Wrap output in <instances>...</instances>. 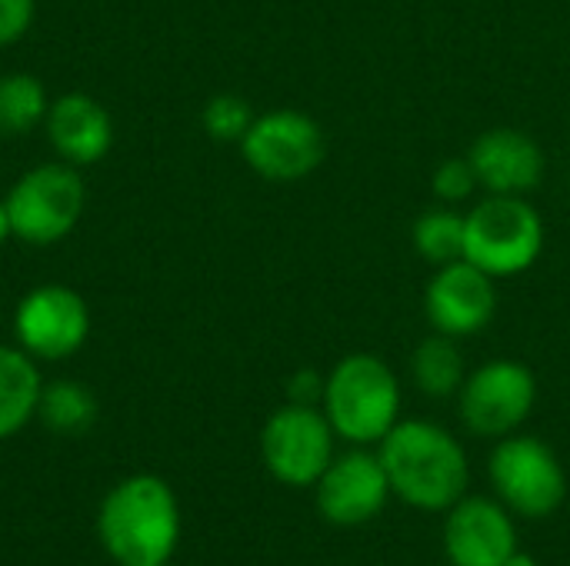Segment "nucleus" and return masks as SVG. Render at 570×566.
I'll use <instances>...</instances> for the list:
<instances>
[{
    "label": "nucleus",
    "mask_w": 570,
    "mask_h": 566,
    "mask_svg": "<svg viewBox=\"0 0 570 566\" xmlns=\"http://www.w3.org/2000/svg\"><path fill=\"white\" fill-rule=\"evenodd\" d=\"M444 550L451 566H504L518 550V530L504 504L461 497L444 520Z\"/></svg>",
    "instance_id": "nucleus-14"
},
{
    "label": "nucleus",
    "mask_w": 570,
    "mask_h": 566,
    "mask_svg": "<svg viewBox=\"0 0 570 566\" xmlns=\"http://www.w3.org/2000/svg\"><path fill=\"white\" fill-rule=\"evenodd\" d=\"M431 190H434V197H438L441 203L458 207V203L471 200L481 187H478V177H474V167H471L468 157H448V160H441V163L434 167V173H431Z\"/></svg>",
    "instance_id": "nucleus-22"
},
{
    "label": "nucleus",
    "mask_w": 570,
    "mask_h": 566,
    "mask_svg": "<svg viewBox=\"0 0 570 566\" xmlns=\"http://www.w3.org/2000/svg\"><path fill=\"white\" fill-rule=\"evenodd\" d=\"M411 377H414L417 390L428 397H438V400L454 397L468 380V360H464L458 340L444 337V334L424 337L411 357Z\"/></svg>",
    "instance_id": "nucleus-17"
},
{
    "label": "nucleus",
    "mask_w": 570,
    "mask_h": 566,
    "mask_svg": "<svg viewBox=\"0 0 570 566\" xmlns=\"http://www.w3.org/2000/svg\"><path fill=\"white\" fill-rule=\"evenodd\" d=\"M321 410L347 444H381L401 420L397 374L377 354H347L324 377Z\"/></svg>",
    "instance_id": "nucleus-3"
},
{
    "label": "nucleus",
    "mask_w": 570,
    "mask_h": 566,
    "mask_svg": "<svg viewBox=\"0 0 570 566\" xmlns=\"http://www.w3.org/2000/svg\"><path fill=\"white\" fill-rule=\"evenodd\" d=\"M254 107L237 97V93H217L204 103V113H200V123L204 130L217 140V143H240L244 133L250 130L254 123Z\"/></svg>",
    "instance_id": "nucleus-21"
},
{
    "label": "nucleus",
    "mask_w": 570,
    "mask_h": 566,
    "mask_svg": "<svg viewBox=\"0 0 570 566\" xmlns=\"http://www.w3.org/2000/svg\"><path fill=\"white\" fill-rule=\"evenodd\" d=\"M538 404V377L521 360H491L468 374L458 390V410L478 437H511Z\"/></svg>",
    "instance_id": "nucleus-9"
},
{
    "label": "nucleus",
    "mask_w": 570,
    "mask_h": 566,
    "mask_svg": "<svg viewBox=\"0 0 570 566\" xmlns=\"http://www.w3.org/2000/svg\"><path fill=\"white\" fill-rule=\"evenodd\" d=\"M544 254V220L528 197L488 193L468 210L464 260L494 280L518 277Z\"/></svg>",
    "instance_id": "nucleus-4"
},
{
    "label": "nucleus",
    "mask_w": 570,
    "mask_h": 566,
    "mask_svg": "<svg viewBox=\"0 0 570 566\" xmlns=\"http://www.w3.org/2000/svg\"><path fill=\"white\" fill-rule=\"evenodd\" d=\"M7 237H13V230H10V214H7V203L0 200V247L7 244Z\"/></svg>",
    "instance_id": "nucleus-25"
},
{
    "label": "nucleus",
    "mask_w": 570,
    "mask_h": 566,
    "mask_svg": "<svg viewBox=\"0 0 570 566\" xmlns=\"http://www.w3.org/2000/svg\"><path fill=\"white\" fill-rule=\"evenodd\" d=\"M488 474L501 504L518 517H551L568 497V474L558 454L528 434L501 437L488 460Z\"/></svg>",
    "instance_id": "nucleus-6"
},
{
    "label": "nucleus",
    "mask_w": 570,
    "mask_h": 566,
    "mask_svg": "<svg viewBox=\"0 0 570 566\" xmlns=\"http://www.w3.org/2000/svg\"><path fill=\"white\" fill-rule=\"evenodd\" d=\"M391 494L414 510H451L471 480L458 437L431 420H397L377 450Z\"/></svg>",
    "instance_id": "nucleus-1"
},
{
    "label": "nucleus",
    "mask_w": 570,
    "mask_h": 566,
    "mask_svg": "<svg viewBox=\"0 0 570 566\" xmlns=\"http://www.w3.org/2000/svg\"><path fill=\"white\" fill-rule=\"evenodd\" d=\"M37 417L53 434H83L97 420V397L77 380H53L40 390Z\"/></svg>",
    "instance_id": "nucleus-19"
},
{
    "label": "nucleus",
    "mask_w": 570,
    "mask_h": 566,
    "mask_svg": "<svg viewBox=\"0 0 570 566\" xmlns=\"http://www.w3.org/2000/svg\"><path fill=\"white\" fill-rule=\"evenodd\" d=\"M287 397L291 404H307V407H321L324 400V377L317 370H297L287 384Z\"/></svg>",
    "instance_id": "nucleus-24"
},
{
    "label": "nucleus",
    "mask_w": 570,
    "mask_h": 566,
    "mask_svg": "<svg viewBox=\"0 0 570 566\" xmlns=\"http://www.w3.org/2000/svg\"><path fill=\"white\" fill-rule=\"evenodd\" d=\"M90 334V310L73 287L43 284L23 294L13 310V340L33 360H67Z\"/></svg>",
    "instance_id": "nucleus-10"
},
{
    "label": "nucleus",
    "mask_w": 570,
    "mask_h": 566,
    "mask_svg": "<svg viewBox=\"0 0 570 566\" xmlns=\"http://www.w3.org/2000/svg\"><path fill=\"white\" fill-rule=\"evenodd\" d=\"M40 390L37 360L17 344H0V440L20 434L37 417Z\"/></svg>",
    "instance_id": "nucleus-16"
},
{
    "label": "nucleus",
    "mask_w": 570,
    "mask_h": 566,
    "mask_svg": "<svg viewBox=\"0 0 570 566\" xmlns=\"http://www.w3.org/2000/svg\"><path fill=\"white\" fill-rule=\"evenodd\" d=\"M498 314V280L471 260L434 267L424 287V317L434 334L468 340L491 327Z\"/></svg>",
    "instance_id": "nucleus-11"
},
{
    "label": "nucleus",
    "mask_w": 570,
    "mask_h": 566,
    "mask_svg": "<svg viewBox=\"0 0 570 566\" xmlns=\"http://www.w3.org/2000/svg\"><path fill=\"white\" fill-rule=\"evenodd\" d=\"M468 160L474 167L478 187L484 193H501V197H528L531 190L541 187L548 173L544 147L528 130L518 127L484 130L471 143Z\"/></svg>",
    "instance_id": "nucleus-13"
},
{
    "label": "nucleus",
    "mask_w": 570,
    "mask_h": 566,
    "mask_svg": "<svg viewBox=\"0 0 570 566\" xmlns=\"http://www.w3.org/2000/svg\"><path fill=\"white\" fill-rule=\"evenodd\" d=\"M47 137L57 157L70 167H90L114 147V120L107 107L87 93H63L47 110Z\"/></svg>",
    "instance_id": "nucleus-15"
},
{
    "label": "nucleus",
    "mask_w": 570,
    "mask_h": 566,
    "mask_svg": "<svg viewBox=\"0 0 570 566\" xmlns=\"http://www.w3.org/2000/svg\"><path fill=\"white\" fill-rule=\"evenodd\" d=\"M504 566H538V560H534L531 554H524V550L518 547V550L511 554V560H508V564H504Z\"/></svg>",
    "instance_id": "nucleus-26"
},
{
    "label": "nucleus",
    "mask_w": 570,
    "mask_h": 566,
    "mask_svg": "<svg viewBox=\"0 0 570 566\" xmlns=\"http://www.w3.org/2000/svg\"><path fill=\"white\" fill-rule=\"evenodd\" d=\"M83 200V177L63 160L27 170L3 197L13 237L30 247H50L63 240L77 227Z\"/></svg>",
    "instance_id": "nucleus-5"
},
{
    "label": "nucleus",
    "mask_w": 570,
    "mask_h": 566,
    "mask_svg": "<svg viewBox=\"0 0 570 566\" xmlns=\"http://www.w3.org/2000/svg\"><path fill=\"white\" fill-rule=\"evenodd\" d=\"M37 3L33 0H0V47L17 43L33 23Z\"/></svg>",
    "instance_id": "nucleus-23"
},
{
    "label": "nucleus",
    "mask_w": 570,
    "mask_h": 566,
    "mask_svg": "<svg viewBox=\"0 0 570 566\" xmlns=\"http://www.w3.org/2000/svg\"><path fill=\"white\" fill-rule=\"evenodd\" d=\"M50 100L43 83L33 73H3L0 77V137H20L47 120Z\"/></svg>",
    "instance_id": "nucleus-20"
},
{
    "label": "nucleus",
    "mask_w": 570,
    "mask_h": 566,
    "mask_svg": "<svg viewBox=\"0 0 570 566\" xmlns=\"http://www.w3.org/2000/svg\"><path fill=\"white\" fill-rule=\"evenodd\" d=\"M464 227H468V214H461L458 207H451V203L431 207L411 227L414 250L431 267L464 260Z\"/></svg>",
    "instance_id": "nucleus-18"
},
{
    "label": "nucleus",
    "mask_w": 570,
    "mask_h": 566,
    "mask_svg": "<svg viewBox=\"0 0 570 566\" xmlns=\"http://www.w3.org/2000/svg\"><path fill=\"white\" fill-rule=\"evenodd\" d=\"M164 566H170V564H164Z\"/></svg>",
    "instance_id": "nucleus-27"
},
{
    "label": "nucleus",
    "mask_w": 570,
    "mask_h": 566,
    "mask_svg": "<svg viewBox=\"0 0 570 566\" xmlns=\"http://www.w3.org/2000/svg\"><path fill=\"white\" fill-rule=\"evenodd\" d=\"M334 437L321 407L287 404L274 410L261 430L264 467L287 487H314L334 460Z\"/></svg>",
    "instance_id": "nucleus-8"
},
{
    "label": "nucleus",
    "mask_w": 570,
    "mask_h": 566,
    "mask_svg": "<svg viewBox=\"0 0 570 566\" xmlns=\"http://www.w3.org/2000/svg\"><path fill=\"white\" fill-rule=\"evenodd\" d=\"M97 534L117 566L170 564L180 540V507L174 490L154 474L120 480L100 504Z\"/></svg>",
    "instance_id": "nucleus-2"
},
{
    "label": "nucleus",
    "mask_w": 570,
    "mask_h": 566,
    "mask_svg": "<svg viewBox=\"0 0 570 566\" xmlns=\"http://www.w3.org/2000/svg\"><path fill=\"white\" fill-rule=\"evenodd\" d=\"M244 163L274 183H294L311 177L327 157V133L324 127L294 107H277L257 113L244 140L237 143Z\"/></svg>",
    "instance_id": "nucleus-7"
},
{
    "label": "nucleus",
    "mask_w": 570,
    "mask_h": 566,
    "mask_svg": "<svg viewBox=\"0 0 570 566\" xmlns=\"http://www.w3.org/2000/svg\"><path fill=\"white\" fill-rule=\"evenodd\" d=\"M314 487H317L321 517L344 530L371 524L391 497L384 464L377 454L367 450H351L344 457H334Z\"/></svg>",
    "instance_id": "nucleus-12"
}]
</instances>
